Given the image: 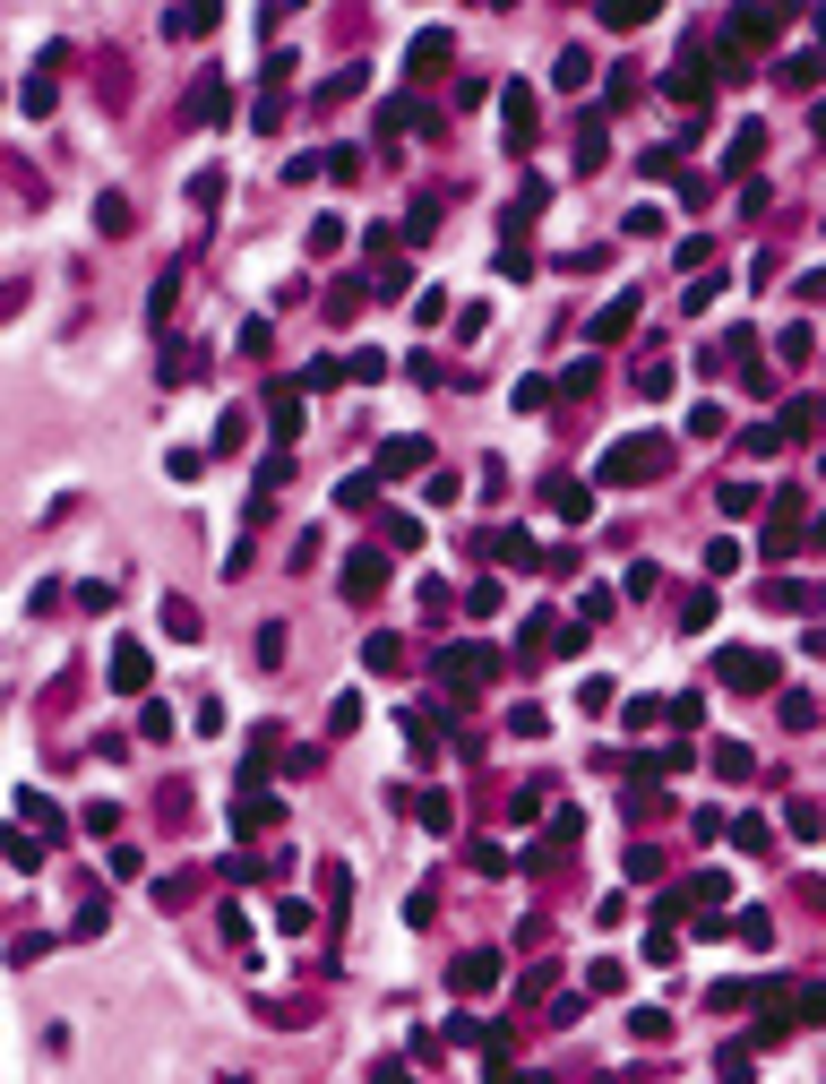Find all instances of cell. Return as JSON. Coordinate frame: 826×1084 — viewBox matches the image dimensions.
<instances>
[{
  "mask_svg": "<svg viewBox=\"0 0 826 1084\" xmlns=\"http://www.w3.org/2000/svg\"><path fill=\"white\" fill-rule=\"evenodd\" d=\"M672 474V439H655V431H637V439H620L611 457H602V482L611 490H628V482H663Z\"/></svg>",
  "mask_w": 826,
  "mask_h": 1084,
  "instance_id": "obj_1",
  "label": "cell"
},
{
  "mask_svg": "<svg viewBox=\"0 0 826 1084\" xmlns=\"http://www.w3.org/2000/svg\"><path fill=\"white\" fill-rule=\"evenodd\" d=\"M723 680H732V689H758V698H766V689L784 680V663H775L766 646H732V654H723Z\"/></svg>",
  "mask_w": 826,
  "mask_h": 1084,
  "instance_id": "obj_2",
  "label": "cell"
},
{
  "mask_svg": "<svg viewBox=\"0 0 826 1084\" xmlns=\"http://www.w3.org/2000/svg\"><path fill=\"white\" fill-rule=\"evenodd\" d=\"M491 672H499L491 646H448V654H440V680H448V689H473V680H491Z\"/></svg>",
  "mask_w": 826,
  "mask_h": 1084,
  "instance_id": "obj_3",
  "label": "cell"
},
{
  "mask_svg": "<svg viewBox=\"0 0 826 1084\" xmlns=\"http://www.w3.org/2000/svg\"><path fill=\"white\" fill-rule=\"evenodd\" d=\"M448 981H457L466 998H482V990H499V956H491V947H473V956H457V972H448Z\"/></svg>",
  "mask_w": 826,
  "mask_h": 1084,
  "instance_id": "obj_4",
  "label": "cell"
},
{
  "mask_svg": "<svg viewBox=\"0 0 826 1084\" xmlns=\"http://www.w3.org/2000/svg\"><path fill=\"white\" fill-rule=\"evenodd\" d=\"M499 120H508V146H534V87H508V95H499Z\"/></svg>",
  "mask_w": 826,
  "mask_h": 1084,
  "instance_id": "obj_5",
  "label": "cell"
},
{
  "mask_svg": "<svg viewBox=\"0 0 826 1084\" xmlns=\"http://www.w3.org/2000/svg\"><path fill=\"white\" fill-rule=\"evenodd\" d=\"M96 95H104V113L129 104V61H120V52H96Z\"/></svg>",
  "mask_w": 826,
  "mask_h": 1084,
  "instance_id": "obj_6",
  "label": "cell"
},
{
  "mask_svg": "<svg viewBox=\"0 0 826 1084\" xmlns=\"http://www.w3.org/2000/svg\"><path fill=\"white\" fill-rule=\"evenodd\" d=\"M379 586H387V560H379V551H361V560H345V602H370Z\"/></svg>",
  "mask_w": 826,
  "mask_h": 1084,
  "instance_id": "obj_7",
  "label": "cell"
},
{
  "mask_svg": "<svg viewBox=\"0 0 826 1084\" xmlns=\"http://www.w3.org/2000/svg\"><path fill=\"white\" fill-rule=\"evenodd\" d=\"M543 499L560 508V525H586V508H594V499H586V482H560V474L543 482Z\"/></svg>",
  "mask_w": 826,
  "mask_h": 1084,
  "instance_id": "obj_8",
  "label": "cell"
},
{
  "mask_svg": "<svg viewBox=\"0 0 826 1084\" xmlns=\"http://www.w3.org/2000/svg\"><path fill=\"white\" fill-rule=\"evenodd\" d=\"M758 155H766V120H749V129H732V155H723V164H732V173H749Z\"/></svg>",
  "mask_w": 826,
  "mask_h": 1084,
  "instance_id": "obj_9",
  "label": "cell"
},
{
  "mask_svg": "<svg viewBox=\"0 0 826 1084\" xmlns=\"http://www.w3.org/2000/svg\"><path fill=\"white\" fill-rule=\"evenodd\" d=\"M628 328H637V293L611 302V310H594V345H611V336H628Z\"/></svg>",
  "mask_w": 826,
  "mask_h": 1084,
  "instance_id": "obj_10",
  "label": "cell"
},
{
  "mask_svg": "<svg viewBox=\"0 0 826 1084\" xmlns=\"http://www.w3.org/2000/svg\"><path fill=\"white\" fill-rule=\"evenodd\" d=\"M113 689H129V698L147 689V646H120L113 654Z\"/></svg>",
  "mask_w": 826,
  "mask_h": 1084,
  "instance_id": "obj_11",
  "label": "cell"
},
{
  "mask_svg": "<svg viewBox=\"0 0 826 1084\" xmlns=\"http://www.w3.org/2000/svg\"><path fill=\"white\" fill-rule=\"evenodd\" d=\"M422 457H431V448H422V439H387V448H379V474H414V466H422Z\"/></svg>",
  "mask_w": 826,
  "mask_h": 1084,
  "instance_id": "obj_12",
  "label": "cell"
},
{
  "mask_svg": "<svg viewBox=\"0 0 826 1084\" xmlns=\"http://www.w3.org/2000/svg\"><path fill=\"white\" fill-rule=\"evenodd\" d=\"M155 818L181 836V827H190V783H164V792H155Z\"/></svg>",
  "mask_w": 826,
  "mask_h": 1084,
  "instance_id": "obj_13",
  "label": "cell"
},
{
  "mask_svg": "<svg viewBox=\"0 0 826 1084\" xmlns=\"http://www.w3.org/2000/svg\"><path fill=\"white\" fill-rule=\"evenodd\" d=\"M190 120H225V78H199V87H190Z\"/></svg>",
  "mask_w": 826,
  "mask_h": 1084,
  "instance_id": "obj_14",
  "label": "cell"
},
{
  "mask_svg": "<svg viewBox=\"0 0 826 1084\" xmlns=\"http://www.w3.org/2000/svg\"><path fill=\"white\" fill-rule=\"evenodd\" d=\"M96 225H104V233H129V225H138V216H129V199H120V190H104V199H96Z\"/></svg>",
  "mask_w": 826,
  "mask_h": 1084,
  "instance_id": "obj_15",
  "label": "cell"
},
{
  "mask_svg": "<svg viewBox=\"0 0 826 1084\" xmlns=\"http://www.w3.org/2000/svg\"><path fill=\"white\" fill-rule=\"evenodd\" d=\"M766 602H775V611H818V586H766Z\"/></svg>",
  "mask_w": 826,
  "mask_h": 1084,
  "instance_id": "obj_16",
  "label": "cell"
},
{
  "mask_svg": "<svg viewBox=\"0 0 826 1084\" xmlns=\"http://www.w3.org/2000/svg\"><path fill=\"white\" fill-rule=\"evenodd\" d=\"M440 61H448V35H422L414 43V78H440Z\"/></svg>",
  "mask_w": 826,
  "mask_h": 1084,
  "instance_id": "obj_17",
  "label": "cell"
},
{
  "mask_svg": "<svg viewBox=\"0 0 826 1084\" xmlns=\"http://www.w3.org/2000/svg\"><path fill=\"white\" fill-rule=\"evenodd\" d=\"M628 1033H637V1042H672V1016H663V1007H637Z\"/></svg>",
  "mask_w": 826,
  "mask_h": 1084,
  "instance_id": "obj_18",
  "label": "cell"
},
{
  "mask_svg": "<svg viewBox=\"0 0 826 1084\" xmlns=\"http://www.w3.org/2000/svg\"><path fill=\"white\" fill-rule=\"evenodd\" d=\"M164 628H173V637H199V602L173 595V602H164Z\"/></svg>",
  "mask_w": 826,
  "mask_h": 1084,
  "instance_id": "obj_19",
  "label": "cell"
},
{
  "mask_svg": "<svg viewBox=\"0 0 826 1084\" xmlns=\"http://www.w3.org/2000/svg\"><path fill=\"white\" fill-rule=\"evenodd\" d=\"M267 413H276V431H284V439L302 431V405H293V387H276V396H267Z\"/></svg>",
  "mask_w": 826,
  "mask_h": 1084,
  "instance_id": "obj_20",
  "label": "cell"
},
{
  "mask_svg": "<svg viewBox=\"0 0 826 1084\" xmlns=\"http://www.w3.org/2000/svg\"><path fill=\"white\" fill-rule=\"evenodd\" d=\"M370 672H405V637H370Z\"/></svg>",
  "mask_w": 826,
  "mask_h": 1084,
  "instance_id": "obj_21",
  "label": "cell"
},
{
  "mask_svg": "<svg viewBox=\"0 0 826 1084\" xmlns=\"http://www.w3.org/2000/svg\"><path fill=\"white\" fill-rule=\"evenodd\" d=\"M749 766H758V757H749V749H740V740H723V749H714V775H732V783H740V775H749Z\"/></svg>",
  "mask_w": 826,
  "mask_h": 1084,
  "instance_id": "obj_22",
  "label": "cell"
},
{
  "mask_svg": "<svg viewBox=\"0 0 826 1084\" xmlns=\"http://www.w3.org/2000/svg\"><path fill=\"white\" fill-rule=\"evenodd\" d=\"M775 354H784V361H810V354H818V336H810V328H784V336H775Z\"/></svg>",
  "mask_w": 826,
  "mask_h": 1084,
  "instance_id": "obj_23",
  "label": "cell"
},
{
  "mask_svg": "<svg viewBox=\"0 0 826 1084\" xmlns=\"http://www.w3.org/2000/svg\"><path fill=\"white\" fill-rule=\"evenodd\" d=\"M164 26H173V35H207V26H216V9H173Z\"/></svg>",
  "mask_w": 826,
  "mask_h": 1084,
  "instance_id": "obj_24",
  "label": "cell"
},
{
  "mask_svg": "<svg viewBox=\"0 0 826 1084\" xmlns=\"http://www.w3.org/2000/svg\"><path fill=\"white\" fill-rule=\"evenodd\" d=\"M499 560H508V569H534V543H525V534L508 525V534H499Z\"/></svg>",
  "mask_w": 826,
  "mask_h": 1084,
  "instance_id": "obj_25",
  "label": "cell"
},
{
  "mask_svg": "<svg viewBox=\"0 0 826 1084\" xmlns=\"http://www.w3.org/2000/svg\"><path fill=\"white\" fill-rule=\"evenodd\" d=\"M784 723H792V731H810V723H818V698H801V689H792V698H784Z\"/></svg>",
  "mask_w": 826,
  "mask_h": 1084,
  "instance_id": "obj_26",
  "label": "cell"
},
{
  "mask_svg": "<svg viewBox=\"0 0 826 1084\" xmlns=\"http://www.w3.org/2000/svg\"><path fill=\"white\" fill-rule=\"evenodd\" d=\"M0 852H9V860H17V869H35V860H43V852H35V843H26V836H9V827H0Z\"/></svg>",
  "mask_w": 826,
  "mask_h": 1084,
  "instance_id": "obj_27",
  "label": "cell"
},
{
  "mask_svg": "<svg viewBox=\"0 0 826 1084\" xmlns=\"http://www.w3.org/2000/svg\"><path fill=\"white\" fill-rule=\"evenodd\" d=\"M491 1084H543V1076H491Z\"/></svg>",
  "mask_w": 826,
  "mask_h": 1084,
  "instance_id": "obj_28",
  "label": "cell"
}]
</instances>
